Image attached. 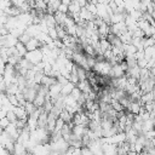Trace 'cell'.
<instances>
[{"instance_id":"obj_1","label":"cell","mask_w":155,"mask_h":155,"mask_svg":"<svg viewBox=\"0 0 155 155\" xmlns=\"http://www.w3.org/2000/svg\"><path fill=\"white\" fill-rule=\"evenodd\" d=\"M28 62H30L33 65H38L42 62L44 59V53L41 52V50H35V51H30L27 52L25 57H24Z\"/></svg>"},{"instance_id":"obj_2","label":"cell","mask_w":155,"mask_h":155,"mask_svg":"<svg viewBox=\"0 0 155 155\" xmlns=\"http://www.w3.org/2000/svg\"><path fill=\"white\" fill-rule=\"evenodd\" d=\"M13 113L16 114V116H17V119H18V120L28 121V117H29V116H28V114H27V111H25L24 107H15Z\"/></svg>"},{"instance_id":"obj_3","label":"cell","mask_w":155,"mask_h":155,"mask_svg":"<svg viewBox=\"0 0 155 155\" xmlns=\"http://www.w3.org/2000/svg\"><path fill=\"white\" fill-rule=\"evenodd\" d=\"M41 46V44L39 42V40L38 39H31L27 45H25V47H27V51L28 52H30V51H35V50H39V47Z\"/></svg>"},{"instance_id":"obj_4","label":"cell","mask_w":155,"mask_h":155,"mask_svg":"<svg viewBox=\"0 0 155 155\" xmlns=\"http://www.w3.org/2000/svg\"><path fill=\"white\" fill-rule=\"evenodd\" d=\"M74 87H75V85H73L71 82H68L67 85H64V86L62 87V92H61V94H62L63 97L70 96V93H71V91L74 90Z\"/></svg>"},{"instance_id":"obj_5","label":"cell","mask_w":155,"mask_h":155,"mask_svg":"<svg viewBox=\"0 0 155 155\" xmlns=\"http://www.w3.org/2000/svg\"><path fill=\"white\" fill-rule=\"evenodd\" d=\"M16 47V50H17V52H18V54H19V57L22 58V57H25V54H27V47H25V45H23L22 42H17V45L15 46Z\"/></svg>"},{"instance_id":"obj_6","label":"cell","mask_w":155,"mask_h":155,"mask_svg":"<svg viewBox=\"0 0 155 155\" xmlns=\"http://www.w3.org/2000/svg\"><path fill=\"white\" fill-rule=\"evenodd\" d=\"M45 102H46V98H45V96L38 94V96L35 97V99H34L33 104H34L36 108H42V107H44V104H45Z\"/></svg>"},{"instance_id":"obj_7","label":"cell","mask_w":155,"mask_h":155,"mask_svg":"<svg viewBox=\"0 0 155 155\" xmlns=\"http://www.w3.org/2000/svg\"><path fill=\"white\" fill-rule=\"evenodd\" d=\"M24 109H25L27 114L30 116V115H31V114H33V113H34V111H35L38 108H36V107H35V105H34L31 102H27V103H25V105H24Z\"/></svg>"},{"instance_id":"obj_8","label":"cell","mask_w":155,"mask_h":155,"mask_svg":"<svg viewBox=\"0 0 155 155\" xmlns=\"http://www.w3.org/2000/svg\"><path fill=\"white\" fill-rule=\"evenodd\" d=\"M81 94H82V92L78 88V87H74V90L71 91V93H70V96H71V98L74 99V101H79L80 99V97H81Z\"/></svg>"},{"instance_id":"obj_9","label":"cell","mask_w":155,"mask_h":155,"mask_svg":"<svg viewBox=\"0 0 155 155\" xmlns=\"http://www.w3.org/2000/svg\"><path fill=\"white\" fill-rule=\"evenodd\" d=\"M31 39H33V38H30L27 33H24V34H22V35H21V38L18 39V41H19V42H22L23 45H27Z\"/></svg>"},{"instance_id":"obj_10","label":"cell","mask_w":155,"mask_h":155,"mask_svg":"<svg viewBox=\"0 0 155 155\" xmlns=\"http://www.w3.org/2000/svg\"><path fill=\"white\" fill-rule=\"evenodd\" d=\"M64 125H65V122L61 117H58L57 121H56V128H54V131H62V128H63Z\"/></svg>"},{"instance_id":"obj_11","label":"cell","mask_w":155,"mask_h":155,"mask_svg":"<svg viewBox=\"0 0 155 155\" xmlns=\"http://www.w3.org/2000/svg\"><path fill=\"white\" fill-rule=\"evenodd\" d=\"M6 117L10 120L11 124H15V122L17 121V116H16V114L13 113V110H12V111H8L7 115H6Z\"/></svg>"},{"instance_id":"obj_12","label":"cell","mask_w":155,"mask_h":155,"mask_svg":"<svg viewBox=\"0 0 155 155\" xmlns=\"http://www.w3.org/2000/svg\"><path fill=\"white\" fill-rule=\"evenodd\" d=\"M10 124H11L10 120H8L7 117H4V119L0 120V128H1V130H6V127H7Z\"/></svg>"},{"instance_id":"obj_13","label":"cell","mask_w":155,"mask_h":155,"mask_svg":"<svg viewBox=\"0 0 155 155\" xmlns=\"http://www.w3.org/2000/svg\"><path fill=\"white\" fill-rule=\"evenodd\" d=\"M58 11H59V12H62V13H64V15H67V12H68V6H67V5H63V4H61V6L58 7Z\"/></svg>"},{"instance_id":"obj_14","label":"cell","mask_w":155,"mask_h":155,"mask_svg":"<svg viewBox=\"0 0 155 155\" xmlns=\"http://www.w3.org/2000/svg\"><path fill=\"white\" fill-rule=\"evenodd\" d=\"M6 115H7V111L0 107V120L4 119V117H6Z\"/></svg>"}]
</instances>
